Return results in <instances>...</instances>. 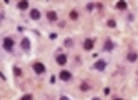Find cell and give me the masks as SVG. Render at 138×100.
Listing matches in <instances>:
<instances>
[{
  "mask_svg": "<svg viewBox=\"0 0 138 100\" xmlns=\"http://www.w3.org/2000/svg\"><path fill=\"white\" fill-rule=\"evenodd\" d=\"M14 45H15V42L12 41L11 38H9V37H6V38L4 39V48L6 49V51H11Z\"/></svg>",
  "mask_w": 138,
  "mask_h": 100,
  "instance_id": "cell-1",
  "label": "cell"
},
{
  "mask_svg": "<svg viewBox=\"0 0 138 100\" xmlns=\"http://www.w3.org/2000/svg\"><path fill=\"white\" fill-rule=\"evenodd\" d=\"M33 69H34V71L36 72L37 74H42V73H44L45 72V66H44V64L41 63V62H37V63H35L34 65H33Z\"/></svg>",
  "mask_w": 138,
  "mask_h": 100,
  "instance_id": "cell-2",
  "label": "cell"
},
{
  "mask_svg": "<svg viewBox=\"0 0 138 100\" xmlns=\"http://www.w3.org/2000/svg\"><path fill=\"white\" fill-rule=\"evenodd\" d=\"M106 65H107V63L103 60H99V61H97L96 63H94V69L99 70V71H103V70L106 69Z\"/></svg>",
  "mask_w": 138,
  "mask_h": 100,
  "instance_id": "cell-3",
  "label": "cell"
},
{
  "mask_svg": "<svg viewBox=\"0 0 138 100\" xmlns=\"http://www.w3.org/2000/svg\"><path fill=\"white\" fill-rule=\"evenodd\" d=\"M72 77V74L70 73L69 71H66V70H63V71L60 72V79L63 80V81H67V80H70Z\"/></svg>",
  "mask_w": 138,
  "mask_h": 100,
  "instance_id": "cell-4",
  "label": "cell"
},
{
  "mask_svg": "<svg viewBox=\"0 0 138 100\" xmlns=\"http://www.w3.org/2000/svg\"><path fill=\"white\" fill-rule=\"evenodd\" d=\"M66 61H67V57L65 54H60V55H57V57H56V62L59 65H65V64H66Z\"/></svg>",
  "mask_w": 138,
  "mask_h": 100,
  "instance_id": "cell-5",
  "label": "cell"
},
{
  "mask_svg": "<svg viewBox=\"0 0 138 100\" xmlns=\"http://www.w3.org/2000/svg\"><path fill=\"white\" fill-rule=\"evenodd\" d=\"M83 47L85 51H91L92 48H93V41L90 38L85 39L84 41V44H83Z\"/></svg>",
  "mask_w": 138,
  "mask_h": 100,
  "instance_id": "cell-6",
  "label": "cell"
},
{
  "mask_svg": "<svg viewBox=\"0 0 138 100\" xmlns=\"http://www.w3.org/2000/svg\"><path fill=\"white\" fill-rule=\"evenodd\" d=\"M21 47L22 49H25V51H28L29 48H31V42H29V39L27 38V37H25V38H22L21 41Z\"/></svg>",
  "mask_w": 138,
  "mask_h": 100,
  "instance_id": "cell-7",
  "label": "cell"
},
{
  "mask_svg": "<svg viewBox=\"0 0 138 100\" xmlns=\"http://www.w3.org/2000/svg\"><path fill=\"white\" fill-rule=\"evenodd\" d=\"M31 17L34 20H38L41 18V12H39V10H37V9H33L31 11Z\"/></svg>",
  "mask_w": 138,
  "mask_h": 100,
  "instance_id": "cell-8",
  "label": "cell"
},
{
  "mask_svg": "<svg viewBox=\"0 0 138 100\" xmlns=\"http://www.w3.org/2000/svg\"><path fill=\"white\" fill-rule=\"evenodd\" d=\"M114 47H115V44L112 43L110 39H108V41H106V43H104L103 49H104V51H112Z\"/></svg>",
  "mask_w": 138,
  "mask_h": 100,
  "instance_id": "cell-9",
  "label": "cell"
},
{
  "mask_svg": "<svg viewBox=\"0 0 138 100\" xmlns=\"http://www.w3.org/2000/svg\"><path fill=\"white\" fill-rule=\"evenodd\" d=\"M46 16H47V19H48L49 21H55L57 19V15L55 11H48Z\"/></svg>",
  "mask_w": 138,
  "mask_h": 100,
  "instance_id": "cell-10",
  "label": "cell"
},
{
  "mask_svg": "<svg viewBox=\"0 0 138 100\" xmlns=\"http://www.w3.org/2000/svg\"><path fill=\"white\" fill-rule=\"evenodd\" d=\"M28 1H26V0H22V1H19L18 2V8L21 9V10H26L27 8H28Z\"/></svg>",
  "mask_w": 138,
  "mask_h": 100,
  "instance_id": "cell-11",
  "label": "cell"
},
{
  "mask_svg": "<svg viewBox=\"0 0 138 100\" xmlns=\"http://www.w3.org/2000/svg\"><path fill=\"white\" fill-rule=\"evenodd\" d=\"M116 7L118 9H120V10H125V9L127 8V4H126V1H118L117 2V5H116Z\"/></svg>",
  "mask_w": 138,
  "mask_h": 100,
  "instance_id": "cell-12",
  "label": "cell"
},
{
  "mask_svg": "<svg viewBox=\"0 0 138 100\" xmlns=\"http://www.w3.org/2000/svg\"><path fill=\"white\" fill-rule=\"evenodd\" d=\"M137 57H138V55L136 53H129L127 55V60L128 61H130V62H135L137 60Z\"/></svg>",
  "mask_w": 138,
  "mask_h": 100,
  "instance_id": "cell-13",
  "label": "cell"
},
{
  "mask_svg": "<svg viewBox=\"0 0 138 100\" xmlns=\"http://www.w3.org/2000/svg\"><path fill=\"white\" fill-rule=\"evenodd\" d=\"M70 18L73 19V20H76V19L79 18V14H77L75 10H72L71 12H70Z\"/></svg>",
  "mask_w": 138,
  "mask_h": 100,
  "instance_id": "cell-14",
  "label": "cell"
},
{
  "mask_svg": "<svg viewBox=\"0 0 138 100\" xmlns=\"http://www.w3.org/2000/svg\"><path fill=\"white\" fill-rule=\"evenodd\" d=\"M73 44H74V42L72 41V38H66L65 39V42H64V45L66 47H72L73 46Z\"/></svg>",
  "mask_w": 138,
  "mask_h": 100,
  "instance_id": "cell-15",
  "label": "cell"
},
{
  "mask_svg": "<svg viewBox=\"0 0 138 100\" xmlns=\"http://www.w3.org/2000/svg\"><path fill=\"white\" fill-rule=\"evenodd\" d=\"M80 89H81V91H83V92H85V91H88L89 90V84H88V82H82V84H81V87H80Z\"/></svg>",
  "mask_w": 138,
  "mask_h": 100,
  "instance_id": "cell-16",
  "label": "cell"
},
{
  "mask_svg": "<svg viewBox=\"0 0 138 100\" xmlns=\"http://www.w3.org/2000/svg\"><path fill=\"white\" fill-rule=\"evenodd\" d=\"M107 25L110 27V28H115V27L117 26V24H116V21L114 20V19H109V20L107 21Z\"/></svg>",
  "mask_w": 138,
  "mask_h": 100,
  "instance_id": "cell-17",
  "label": "cell"
},
{
  "mask_svg": "<svg viewBox=\"0 0 138 100\" xmlns=\"http://www.w3.org/2000/svg\"><path fill=\"white\" fill-rule=\"evenodd\" d=\"M14 73H15V76L20 77V76H21V70L19 69V67L15 66V67H14Z\"/></svg>",
  "mask_w": 138,
  "mask_h": 100,
  "instance_id": "cell-18",
  "label": "cell"
},
{
  "mask_svg": "<svg viewBox=\"0 0 138 100\" xmlns=\"http://www.w3.org/2000/svg\"><path fill=\"white\" fill-rule=\"evenodd\" d=\"M21 100H33V97L31 94H25V96L21 98Z\"/></svg>",
  "mask_w": 138,
  "mask_h": 100,
  "instance_id": "cell-19",
  "label": "cell"
},
{
  "mask_svg": "<svg viewBox=\"0 0 138 100\" xmlns=\"http://www.w3.org/2000/svg\"><path fill=\"white\" fill-rule=\"evenodd\" d=\"M92 8H93V5H92V4H89V5L87 6V9H88L89 11H91V10H92Z\"/></svg>",
  "mask_w": 138,
  "mask_h": 100,
  "instance_id": "cell-20",
  "label": "cell"
},
{
  "mask_svg": "<svg viewBox=\"0 0 138 100\" xmlns=\"http://www.w3.org/2000/svg\"><path fill=\"white\" fill-rule=\"evenodd\" d=\"M56 37H57V34H51V35H49V38H51V39H55Z\"/></svg>",
  "mask_w": 138,
  "mask_h": 100,
  "instance_id": "cell-21",
  "label": "cell"
},
{
  "mask_svg": "<svg viewBox=\"0 0 138 100\" xmlns=\"http://www.w3.org/2000/svg\"><path fill=\"white\" fill-rule=\"evenodd\" d=\"M109 93H110V89L106 88V89H104V94H109Z\"/></svg>",
  "mask_w": 138,
  "mask_h": 100,
  "instance_id": "cell-22",
  "label": "cell"
},
{
  "mask_svg": "<svg viewBox=\"0 0 138 100\" xmlns=\"http://www.w3.org/2000/svg\"><path fill=\"white\" fill-rule=\"evenodd\" d=\"M51 83H55V77L54 76L51 77Z\"/></svg>",
  "mask_w": 138,
  "mask_h": 100,
  "instance_id": "cell-23",
  "label": "cell"
},
{
  "mask_svg": "<svg viewBox=\"0 0 138 100\" xmlns=\"http://www.w3.org/2000/svg\"><path fill=\"white\" fill-rule=\"evenodd\" d=\"M60 100H70L69 98H67V97H65V96H63V97H61V99Z\"/></svg>",
  "mask_w": 138,
  "mask_h": 100,
  "instance_id": "cell-24",
  "label": "cell"
},
{
  "mask_svg": "<svg viewBox=\"0 0 138 100\" xmlns=\"http://www.w3.org/2000/svg\"><path fill=\"white\" fill-rule=\"evenodd\" d=\"M0 76H1V79L4 80V81L6 80V78H5V76H4V73H0Z\"/></svg>",
  "mask_w": 138,
  "mask_h": 100,
  "instance_id": "cell-25",
  "label": "cell"
},
{
  "mask_svg": "<svg viewBox=\"0 0 138 100\" xmlns=\"http://www.w3.org/2000/svg\"><path fill=\"white\" fill-rule=\"evenodd\" d=\"M92 100H100V99H99V98H93Z\"/></svg>",
  "mask_w": 138,
  "mask_h": 100,
  "instance_id": "cell-26",
  "label": "cell"
},
{
  "mask_svg": "<svg viewBox=\"0 0 138 100\" xmlns=\"http://www.w3.org/2000/svg\"><path fill=\"white\" fill-rule=\"evenodd\" d=\"M115 100H122V99H120V98H117V99H115Z\"/></svg>",
  "mask_w": 138,
  "mask_h": 100,
  "instance_id": "cell-27",
  "label": "cell"
}]
</instances>
